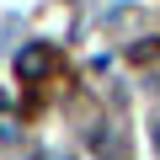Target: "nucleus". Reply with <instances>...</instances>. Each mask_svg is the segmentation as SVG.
<instances>
[{
    "label": "nucleus",
    "mask_w": 160,
    "mask_h": 160,
    "mask_svg": "<svg viewBox=\"0 0 160 160\" xmlns=\"http://www.w3.org/2000/svg\"><path fill=\"white\" fill-rule=\"evenodd\" d=\"M107 27H112V32H128V27H139V16H133V11H123V16H112Z\"/></svg>",
    "instance_id": "f03ea898"
},
{
    "label": "nucleus",
    "mask_w": 160,
    "mask_h": 160,
    "mask_svg": "<svg viewBox=\"0 0 160 160\" xmlns=\"http://www.w3.org/2000/svg\"><path fill=\"white\" fill-rule=\"evenodd\" d=\"M155 155H160V123H155Z\"/></svg>",
    "instance_id": "20e7f679"
},
{
    "label": "nucleus",
    "mask_w": 160,
    "mask_h": 160,
    "mask_svg": "<svg viewBox=\"0 0 160 160\" xmlns=\"http://www.w3.org/2000/svg\"><path fill=\"white\" fill-rule=\"evenodd\" d=\"M48 75H53V48L48 43H27L16 53V80L22 86H38V80H48Z\"/></svg>",
    "instance_id": "f257e3e1"
},
{
    "label": "nucleus",
    "mask_w": 160,
    "mask_h": 160,
    "mask_svg": "<svg viewBox=\"0 0 160 160\" xmlns=\"http://www.w3.org/2000/svg\"><path fill=\"white\" fill-rule=\"evenodd\" d=\"M32 160H59V155H48V149H38V155H32Z\"/></svg>",
    "instance_id": "7ed1b4c3"
}]
</instances>
